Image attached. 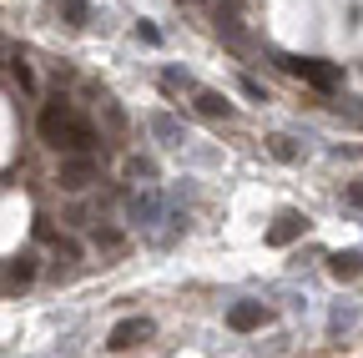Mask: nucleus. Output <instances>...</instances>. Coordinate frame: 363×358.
I'll use <instances>...</instances> for the list:
<instances>
[{
  "instance_id": "obj_1",
  "label": "nucleus",
  "mask_w": 363,
  "mask_h": 358,
  "mask_svg": "<svg viewBox=\"0 0 363 358\" xmlns=\"http://www.w3.org/2000/svg\"><path fill=\"white\" fill-rule=\"evenodd\" d=\"M76 121H81V116H76V106H71V101L56 91L51 101L40 106V116H35V131H40V142H45V147H56V152H71V131H76Z\"/></svg>"
},
{
  "instance_id": "obj_2",
  "label": "nucleus",
  "mask_w": 363,
  "mask_h": 358,
  "mask_svg": "<svg viewBox=\"0 0 363 358\" xmlns=\"http://www.w3.org/2000/svg\"><path fill=\"white\" fill-rule=\"evenodd\" d=\"M101 182V167L91 152H66L61 167H56V187L61 192H86V187H96Z\"/></svg>"
},
{
  "instance_id": "obj_3",
  "label": "nucleus",
  "mask_w": 363,
  "mask_h": 358,
  "mask_svg": "<svg viewBox=\"0 0 363 358\" xmlns=\"http://www.w3.org/2000/svg\"><path fill=\"white\" fill-rule=\"evenodd\" d=\"M283 71L308 81V86H318V91H333V86L343 81V71L333 61H318V56H283Z\"/></svg>"
},
{
  "instance_id": "obj_4",
  "label": "nucleus",
  "mask_w": 363,
  "mask_h": 358,
  "mask_svg": "<svg viewBox=\"0 0 363 358\" xmlns=\"http://www.w3.org/2000/svg\"><path fill=\"white\" fill-rule=\"evenodd\" d=\"M303 233H308V217L288 207V212H278V222L267 228V242H272V247H288V242H298Z\"/></svg>"
},
{
  "instance_id": "obj_5",
  "label": "nucleus",
  "mask_w": 363,
  "mask_h": 358,
  "mask_svg": "<svg viewBox=\"0 0 363 358\" xmlns=\"http://www.w3.org/2000/svg\"><path fill=\"white\" fill-rule=\"evenodd\" d=\"M142 338H152V318H121L116 328H111V338H106V348H116V353H126V348H136Z\"/></svg>"
},
{
  "instance_id": "obj_6",
  "label": "nucleus",
  "mask_w": 363,
  "mask_h": 358,
  "mask_svg": "<svg viewBox=\"0 0 363 358\" xmlns=\"http://www.w3.org/2000/svg\"><path fill=\"white\" fill-rule=\"evenodd\" d=\"M131 222L136 228H157V222L167 217V202H162V192H142V197H131Z\"/></svg>"
},
{
  "instance_id": "obj_7",
  "label": "nucleus",
  "mask_w": 363,
  "mask_h": 358,
  "mask_svg": "<svg viewBox=\"0 0 363 358\" xmlns=\"http://www.w3.org/2000/svg\"><path fill=\"white\" fill-rule=\"evenodd\" d=\"M267 323V308L262 303H238V308H227V328L233 333H257Z\"/></svg>"
},
{
  "instance_id": "obj_8",
  "label": "nucleus",
  "mask_w": 363,
  "mask_h": 358,
  "mask_svg": "<svg viewBox=\"0 0 363 358\" xmlns=\"http://www.w3.org/2000/svg\"><path fill=\"white\" fill-rule=\"evenodd\" d=\"M192 101H197V111H202L207 121H233V116H238V111H233V101H227L222 91H202V86H197Z\"/></svg>"
},
{
  "instance_id": "obj_9",
  "label": "nucleus",
  "mask_w": 363,
  "mask_h": 358,
  "mask_svg": "<svg viewBox=\"0 0 363 358\" xmlns=\"http://www.w3.org/2000/svg\"><path fill=\"white\" fill-rule=\"evenodd\" d=\"M51 16L66 21L71 30H81V26H91V0H51Z\"/></svg>"
},
{
  "instance_id": "obj_10",
  "label": "nucleus",
  "mask_w": 363,
  "mask_h": 358,
  "mask_svg": "<svg viewBox=\"0 0 363 358\" xmlns=\"http://www.w3.org/2000/svg\"><path fill=\"white\" fill-rule=\"evenodd\" d=\"M147 126H152V137H157L162 147H182V121H177V116L152 111V116H147Z\"/></svg>"
},
{
  "instance_id": "obj_11",
  "label": "nucleus",
  "mask_w": 363,
  "mask_h": 358,
  "mask_svg": "<svg viewBox=\"0 0 363 358\" xmlns=\"http://www.w3.org/2000/svg\"><path fill=\"white\" fill-rule=\"evenodd\" d=\"M328 273H333L338 283L358 278V273H363V252H333V257H328Z\"/></svg>"
},
{
  "instance_id": "obj_12",
  "label": "nucleus",
  "mask_w": 363,
  "mask_h": 358,
  "mask_svg": "<svg viewBox=\"0 0 363 358\" xmlns=\"http://www.w3.org/2000/svg\"><path fill=\"white\" fill-rule=\"evenodd\" d=\"M6 283H16V288L35 283V252H21V257L6 262Z\"/></svg>"
},
{
  "instance_id": "obj_13",
  "label": "nucleus",
  "mask_w": 363,
  "mask_h": 358,
  "mask_svg": "<svg viewBox=\"0 0 363 358\" xmlns=\"http://www.w3.org/2000/svg\"><path fill=\"white\" fill-rule=\"evenodd\" d=\"M96 101H101V116H106V126H111V137H121V131H126V111L116 106V96H111V91H101Z\"/></svg>"
},
{
  "instance_id": "obj_14",
  "label": "nucleus",
  "mask_w": 363,
  "mask_h": 358,
  "mask_svg": "<svg viewBox=\"0 0 363 358\" xmlns=\"http://www.w3.org/2000/svg\"><path fill=\"white\" fill-rule=\"evenodd\" d=\"M162 91H197V86H192L187 71H177V66H172V71H162Z\"/></svg>"
},
{
  "instance_id": "obj_15",
  "label": "nucleus",
  "mask_w": 363,
  "mask_h": 358,
  "mask_svg": "<svg viewBox=\"0 0 363 358\" xmlns=\"http://www.w3.org/2000/svg\"><path fill=\"white\" fill-rule=\"evenodd\" d=\"M11 76L21 81V91H35V71L26 66V56H11Z\"/></svg>"
},
{
  "instance_id": "obj_16",
  "label": "nucleus",
  "mask_w": 363,
  "mask_h": 358,
  "mask_svg": "<svg viewBox=\"0 0 363 358\" xmlns=\"http://www.w3.org/2000/svg\"><path fill=\"white\" fill-rule=\"evenodd\" d=\"M267 152L278 157V162H298V147H293L288 137H267Z\"/></svg>"
},
{
  "instance_id": "obj_17",
  "label": "nucleus",
  "mask_w": 363,
  "mask_h": 358,
  "mask_svg": "<svg viewBox=\"0 0 363 358\" xmlns=\"http://www.w3.org/2000/svg\"><path fill=\"white\" fill-rule=\"evenodd\" d=\"M121 242H126V237H121L116 228H96V247H101V252H121Z\"/></svg>"
},
{
  "instance_id": "obj_18",
  "label": "nucleus",
  "mask_w": 363,
  "mask_h": 358,
  "mask_svg": "<svg viewBox=\"0 0 363 358\" xmlns=\"http://www.w3.org/2000/svg\"><path fill=\"white\" fill-rule=\"evenodd\" d=\"M126 172H131V177H147V182H152V177H157V162H147V157H131V162H126Z\"/></svg>"
},
{
  "instance_id": "obj_19",
  "label": "nucleus",
  "mask_w": 363,
  "mask_h": 358,
  "mask_svg": "<svg viewBox=\"0 0 363 358\" xmlns=\"http://www.w3.org/2000/svg\"><path fill=\"white\" fill-rule=\"evenodd\" d=\"M242 96H252V101H267V91H262V86H257L252 76H242Z\"/></svg>"
},
{
  "instance_id": "obj_20",
  "label": "nucleus",
  "mask_w": 363,
  "mask_h": 358,
  "mask_svg": "<svg viewBox=\"0 0 363 358\" xmlns=\"http://www.w3.org/2000/svg\"><path fill=\"white\" fill-rule=\"evenodd\" d=\"M136 35H142V40H147V46H157V40H162V30H157V26H147V21H142V26H136Z\"/></svg>"
},
{
  "instance_id": "obj_21",
  "label": "nucleus",
  "mask_w": 363,
  "mask_h": 358,
  "mask_svg": "<svg viewBox=\"0 0 363 358\" xmlns=\"http://www.w3.org/2000/svg\"><path fill=\"white\" fill-rule=\"evenodd\" d=\"M348 202H353V207H363V182H353V187H348Z\"/></svg>"
},
{
  "instance_id": "obj_22",
  "label": "nucleus",
  "mask_w": 363,
  "mask_h": 358,
  "mask_svg": "<svg viewBox=\"0 0 363 358\" xmlns=\"http://www.w3.org/2000/svg\"><path fill=\"white\" fill-rule=\"evenodd\" d=\"M11 56H16V51H11V46H6V40H0V61H11Z\"/></svg>"
}]
</instances>
